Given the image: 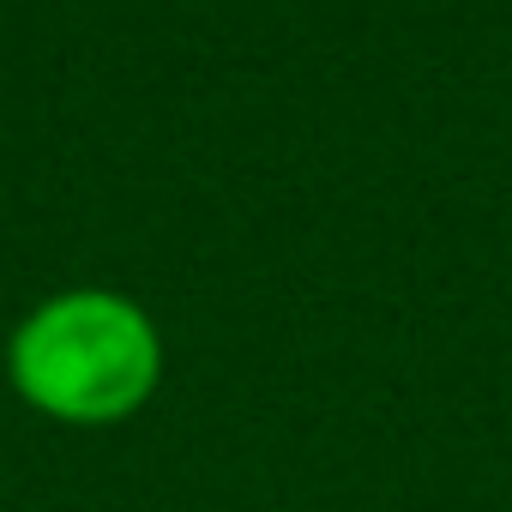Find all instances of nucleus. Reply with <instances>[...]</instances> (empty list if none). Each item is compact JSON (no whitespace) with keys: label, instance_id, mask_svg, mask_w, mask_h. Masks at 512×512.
<instances>
[{"label":"nucleus","instance_id":"obj_1","mask_svg":"<svg viewBox=\"0 0 512 512\" xmlns=\"http://www.w3.org/2000/svg\"><path fill=\"white\" fill-rule=\"evenodd\" d=\"M163 332L127 290L79 284L43 296L7 332V386L61 428H115L163 386Z\"/></svg>","mask_w":512,"mask_h":512}]
</instances>
